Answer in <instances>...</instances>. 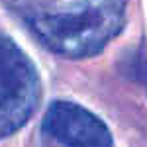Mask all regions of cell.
<instances>
[{
	"label": "cell",
	"instance_id": "1",
	"mask_svg": "<svg viewBox=\"0 0 147 147\" xmlns=\"http://www.w3.org/2000/svg\"><path fill=\"white\" fill-rule=\"evenodd\" d=\"M32 34L57 55H98L122 32L125 0H4Z\"/></svg>",
	"mask_w": 147,
	"mask_h": 147
},
{
	"label": "cell",
	"instance_id": "3",
	"mask_svg": "<svg viewBox=\"0 0 147 147\" xmlns=\"http://www.w3.org/2000/svg\"><path fill=\"white\" fill-rule=\"evenodd\" d=\"M39 147H114L108 125L71 100L51 102L41 122Z\"/></svg>",
	"mask_w": 147,
	"mask_h": 147
},
{
	"label": "cell",
	"instance_id": "2",
	"mask_svg": "<svg viewBox=\"0 0 147 147\" xmlns=\"http://www.w3.org/2000/svg\"><path fill=\"white\" fill-rule=\"evenodd\" d=\"M41 100V80L34 61L0 32V139L28 124Z\"/></svg>",
	"mask_w": 147,
	"mask_h": 147
}]
</instances>
